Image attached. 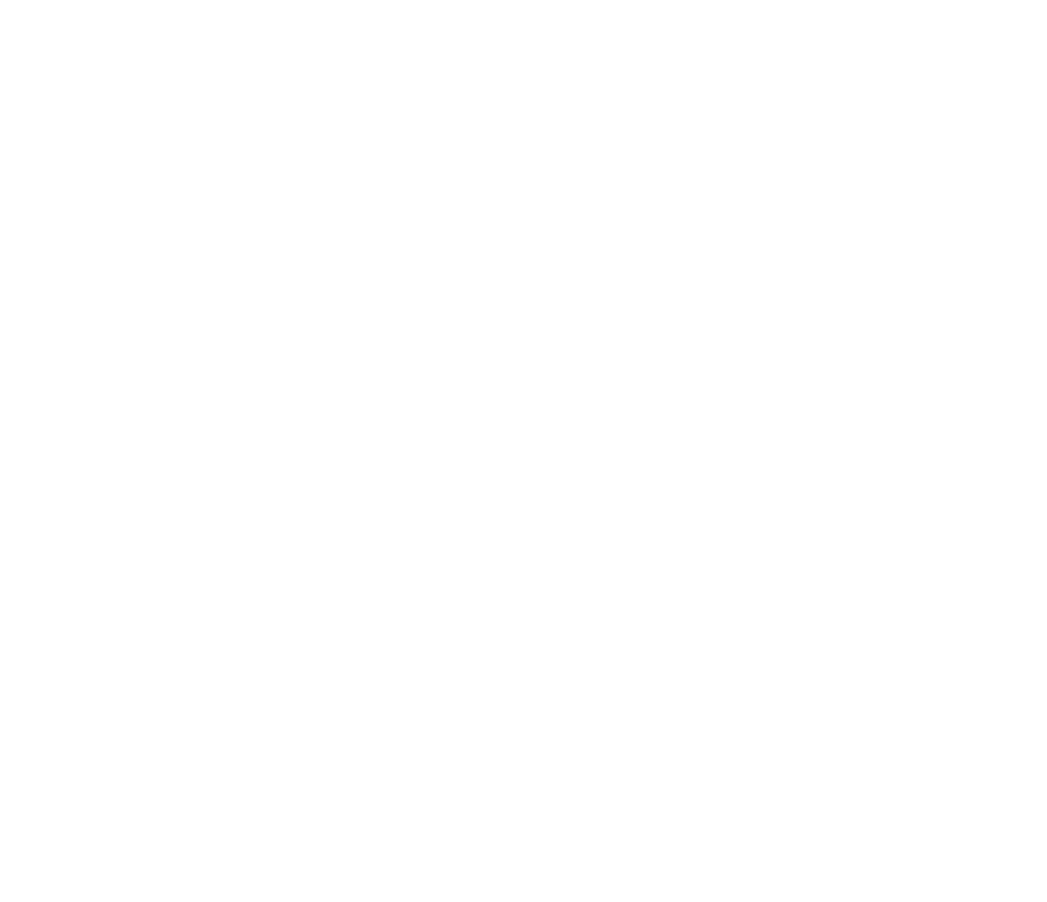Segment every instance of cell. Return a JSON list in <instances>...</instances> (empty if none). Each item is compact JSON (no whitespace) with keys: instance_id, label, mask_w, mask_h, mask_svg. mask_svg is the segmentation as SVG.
I'll return each mask as SVG.
<instances>
[]
</instances>
